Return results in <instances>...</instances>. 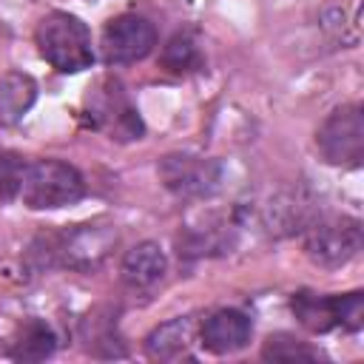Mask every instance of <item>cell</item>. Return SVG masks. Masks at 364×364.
Wrapping results in <instances>:
<instances>
[{
  "mask_svg": "<svg viewBox=\"0 0 364 364\" xmlns=\"http://www.w3.org/2000/svg\"><path fill=\"white\" fill-rule=\"evenodd\" d=\"M57 350V333L43 318H28L17 327L14 341L9 347V358L14 361H46Z\"/></svg>",
  "mask_w": 364,
  "mask_h": 364,
  "instance_id": "14",
  "label": "cell"
},
{
  "mask_svg": "<svg viewBox=\"0 0 364 364\" xmlns=\"http://www.w3.org/2000/svg\"><path fill=\"white\" fill-rule=\"evenodd\" d=\"M262 358L264 361H318L321 353L290 333H273L262 344Z\"/></svg>",
  "mask_w": 364,
  "mask_h": 364,
  "instance_id": "17",
  "label": "cell"
},
{
  "mask_svg": "<svg viewBox=\"0 0 364 364\" xmlns=\"http://www.w3.org/2000/svg\"><path fill=\"white\" fill-rule=\"evenodd\" d=\"M82 338H85V347L94 353V355H102V358H117V355H125V347L117 336V324L111 316H88L82 321Z\"/></svg>",
  "mask_w": 364,
  "mask_h": 364,
  "instance_id": "16",
  "label": "cell"
},
{
  "mask_svg": "<svg viewBox=\"0 0 364 364\" xmlns=\"http://www.w3.org/2000/svg\"><path fill=\"white\" fill-rule=\"evenodd\" d=\"M290 310L299 318V324L307 327L310 333H330L336 327L355 333L364 327V293L361 290L341 293V296L299 290L290 299Z\"/></svg>",
  "mask_w": 364,
  "mask_h": 364,
  "instance_id": "6",
  "label": "cell"
},
{
  "mask_svg": "<svg viewBox=\"0 0 364 364\" xmlns=\"http://www.w3.org/2000/svg\"><path fill=\"white\" fill-rule=\"evenodd\" d=\"M26 156L17 151H0V202H14L20 199V188L26 179Z\"/></svg>",
  "mask_w": 364,
  "mask_h": 364,
  "instance_id": "18",
  "label": "cell"
},
{
  "mask_svg": "<svg viewBox=\"0 0 364 364\" xmlns=\"http://www.w3.org/2000/svg\"><path fill=\"white\" fill-rule=\"evenodd\" d=\"M364 233L355 216H313L301 228V247L318 267H341L361 250Z\"/></svg>",
  "mask_w": 364,
  "mask_h": 364,
  "instance_id": "4",
  "label": "cell"
},
{
  "mask_svg": "<svg viewBox=\"0 0 364 364\" xmlns=\"http://www.w3.org/2000/svg\"><path fill=\"white\" fill-rule=\"evenodd\" d=\"M43 60L60 74H77L94 65V46L88 26L68 11H48L34 31Z\"/></svg>",
  "mask_w": 364,
  "mask_h": 364,
  "instance_id": "1",
  "label": "cell"
},
{
  "mask_svg": "<svg viewBox=\"0 0 364 364\" xmlns=\"http://www.w3.org/2000/svg\"><path fill=\"white\" fill-rule=\"evenodd\" d=\"M117 245H119L117 222L88 219L54 236V256L60 267H68L74 273H94L111 259Z\"/></svg>",
  "mask_w": 364,
  "mask_h": 364,
  "instance_id": "2",
  "label": "cell"
},
{
  "mask_svg": "<svg viewBox=\"0 0 364 364\" xmlns=\"http://www.w3.org/2000/svg\"><path fill=\"white\" fill-rule=\"evenodd\" d=\"M316 148L327 165L358 168L364 159V108L358 102L336 105L316 131Z\"/></svg>",
  "mask_w": 364,
  "mask_h": 364,
  "instance_id": "7",
  "label": "cell"
},
{
  "mask_svg": "<svg viewBox=\"0 0 364 364\" xmlns=\"http://www.w3.org/2000/svg\"><path fill=\"white\" fill-rule=\"evenodd\" d=\"M196 338V318L193 316H176L162 324H156L145 336V355L154 361H179L191 355Z\"/></svg>",
  "mask_w": 364,
  "mask_h": 364,
  "instance_id": "12",
  "label": "cell"
},
{
  "mask_svg": "<svg viewBox=\"0 0 364 364\" xmlns=\"http://www.w3.org/2000/svg\"><path fill=\"white\" fill-rule=\"evenodd\" d=\"M168 273V259L165 250L159 247V242H136L131 250H125L122 262H119V276L125 282V287L142 293V290H154Z\"/></svg>",
  "mask_w": 364,
  "mask_h": 364,
  "instance_id": "11",
  "label": "cell"
},
{
  "mask_svg": "<svg viewBox=\"0 0 364 364\" xmlns=\"http://www.w3.org/2000/svg\"><path fill=\"white\" fill-rule=\"evenodd\" d=\"M159 63L168 74H193L205 65V54L199 48V43L193 40V34L188 31H176L165 46H162V54H159Z\"/></svg>",
  "mask_w": 364,
  "mask_h": 364,
  "instance_id": "15",
  "label": "cell"
},
{
  "mask_svg": "<svg viewBox=\"0 0 364 364\" xmlns=\"http://www.w3.org/2000/svg\"><path fill=\"white\" fill-rule=\"evenodd\" d=\"M82 114H85L91 128L105 131L111 139H119V142H131V139H139L145 134L139 111L128 100L122 82L111 80V77H105L94 88H88L85 102H82Z\"/></svg>",
  "mask_w": 364,
  "mask_h": 364,
  "instance_id": "5",
  "label": "cell"
},
{
  "mask_svg": "<svg viewBox=\"0 0 364 364\" xmlns=\"http://www.w3.org/2000/svg\"><path fill=\"white\" fill-rule=\"evenodd\" d=\"M250 336H253V321L247 313L236 307L213 310L199 324V341L213 355H230V353L245 350L250 344Z\"/></svg>",
  "mask_w": 364,
  "mask_h": 364,
  "instance_id": "10",
  "label": "cell"
},
{
  "mask_svg": "<svg viewBox=\"0 0 364 364\" xmlns=\"http://www.w3.org/2000/svg\"><path fill=\"white\" fill-rule=\"evenodd\" d=\"M321 28H324V34L330 40H336L341 46H353L358 40V28L347 17V9L344 6H327L321 11Z\"/></svg>",
  "mask_w": 364,
  "mask_h": 364,
  "instance_id": "19",
  "label": "cell"
},
{
  "mask_svg": "<svg viewBox=\"0 0 364 364\" xmlns=\"http://www.w3.org/2000/svg\"><path fill=\"white\" fill-rule=\"evenodd\" d=\"M85 196L82 173L63 159H34L26 168L20 199L31 210H57Z\"/></svg>",
  "mask_w": 364,
  "mask_h": 364,
  "instance_id": "3",
  "label": "cell"
},
{
  "mask_svg": "<svg viewBox=\"0 0 364 364\" xmlns=\"http://www.w3.org/2000/svg\"><path fill=\"white\" fill-rule=\"evenodd\" d=\"M159 182L179 199H205L222 182V165L210 156L173 151L165 154L156 165Z\"/></svg>",
  "mask_w": 364,
  "mask_h": 364,
  "instance_id": "8",
  "label": "cell"
},
{
  "mask_svg": "<svg viewBox=\"0 0 364 364\" xmlns=\"http://www.w3.org/2000/svg\"><path fill=\"white\" fill-rule=\"evenodd\" d=\"M37 100V82L26 71H6L0 77V125H17Z\"/></svg>",
  "mask_w": 364,
  "mask_h": 364,
  "instance_id": "13",
  "label": "cell"
},
{
  "mask_svg": "<svg viewBox=\"0 0 364 364\" xmlns=\"http://www.w3.org/2000/svg\"><path fill=\"white\" fill-rule=\"evenodd\" d=\"M156 46V28L148 17L125 11L117 14L105 23L102 37H100V48H102V60L108 65H128L136 60H145Z\"/></svg>",
  "mask_w": 364,
  "mask_h": 364,
  "instance_id": "9",
  "label": "cell"
}]
</instances>
